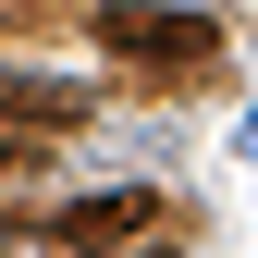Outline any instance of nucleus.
I'll use <instances>...</instances> for the list:
<instances>
[{
  "label": "nucleus",
  "instance_id": "obj_1",
  "mask_svg": "<svg viewBox=\"0 0 258 258\" xmlns=\"http://www.w3.org/2000/svg\"><path fill=\"white\" fill-rule=\"evenodd\" d=\"M99 49L111 61H148V74H209V61H221V25L209 13H172V0H111V13H99Z\"/></svg>",
  "mask_w": 258,
  "mask_h": 258
},
{
  "label": "nucleus",
  "instance_id": "obj_2",
  "mask_svg": "<svg viewBox=\"0 0 258 258\" xmlns=\"http://www.w3.org/2000/svg\"><path fill=\"white\" fill-rule=\"evenodd\" d=\"M148 221H160L148 184H123V197H74V209H61V246H136Z\"/></svg>",
  "mask_w": 258,
  "mask_h": 258
},
{
  "label": "nucleus",
  "instance_id": "obj_3",
  "mask_svg": "<svg viewBox=\"0 0 258 258\" xmlns=\"http://www.w3.org/2000/svg\"><path fill=\"white\" fill-rule=\"evenodd\" d=\"M86 111H99V99L61 86V74H0V123H49V136H61V123H86Z\"/></svg>",
  "mask_w": 258,
  "mask_h": 258
},
{
  "label": "nucleus",
  "instance_id": "obj_4",
  "mask_svg": "<svg viewBox=\"0 0 258 258\" xmlns=\"http://www.w3.org/2000/svg\"><path fill=\"white\" fill-rule=\"evenodd\" d=\"M25 160H37V148H25V136H0V172H25Z\"/></svg>",
  "mask_w": 258,
  "mask_h": 258
}]
</instances>
